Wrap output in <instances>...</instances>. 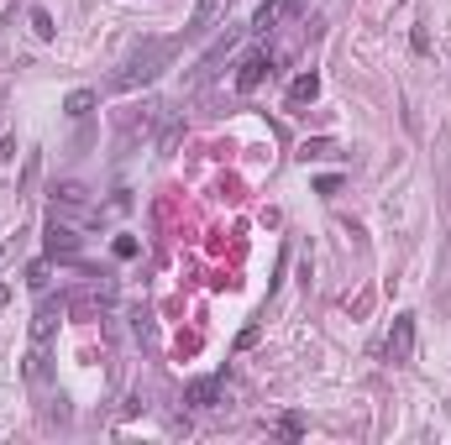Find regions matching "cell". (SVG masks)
<instances>
[{"label":"cell","instance_id":"8fae6325","mask_svg":"<svg viewBox=\"0 0 451 445\" xmlns=\"http://www.w3.org/2000/svg\"><path fill=\"white\" fill-rule=\"evenodd\" d=\"M216 16V0H200V6H194V21H189V32H205V21Z\"/></svg>","mask_w":451,"mask_h":445},{"label":"cell","instance_id":"3957f363","mask_svg":"<svg viewBox=\"0 0 451 445\" xmlns=\"http://www.w3.org/2000/svg\"><path fill=\"white\" fill-rule=\"evenodd\" d=\"M43 247H48V257H58V262H74L79 257V236L69 231V225H58V215H52V220L43 225Z\"/></svg>","mask_w":451,"mask_h":445},{"label":"cell","instance_id":"7a4b0ae2","mask_svg":"<svg viewBox=\"0 0 451 445\" xmlns=\"http://www.w3.org/2000/svg\"><path fill=\"white\" fill-rule=\"evenodd\" d=\"M383 356L394 361V367H409L415 361V315H394V330H389V341H383Z\"/></svg>","mask_w":451,"mask_h":445},{"label":"cell","instance_id":"5bb4252c","mask_svg":"<svg viewBox=\"0 0 451 445\" xmlns=\"http://www.w3.org/2000/svg\"><path fill=\"white\" fill-rule=\"evenodd\" d=\"M315 194H341V179H336V173H325V179H315Z\"/></svg>","mask_w":451,"mask_h":445},{"label":"cell","instance_id":"9a60e30c","mask_svg":"<svg viewBox=\"0 0 451 445\" xmlns=\"http://www.w3.org/2000/svg\"><path fill=\"white\" fill-rule=\"evenodd\" d=\"M116 257H137V236H116Z\"/></svg>","mask_w":451,"mask_h":445},{"label":"cell","instance_id":"ba28073f","mask_svg":"<svg viewBox=\"0 0 451 445\" xmlns=\"http://www.w3.org/2000/svg\"><path fill=\"white\" fill-rule=\"evenodd\" d=\"M32 32H37V37H43V43H52V37H58V26H52V16H48V11H43V6H37V11H32Z\"/></svg>","mask_w":451,"mask_h":445},{"label":"cell","instance_id":"4fadbf2b","mask_svg":"<svg viewBox=\"0 0 451 445\" xmlns=\"http://www.w3.org/2000/svg\"><path fill=\"white\" fill-rule=\"evenodd\" d=\"M58 199H63V205H84V188H79V184H63Z\"/></svg>","mask_w":451,"mask_h":445},{"label":"cell","instance_id":"e0dca14e","mask_svg":"<svg viewBox=\"0 0 451 445\" xmlns=\"http://www.w3.org/2000/svg\"><path fill=\"white\" fill-rule=\"evenodd\" d=\"M11 157H16V137H6V142H0V163H11Z\"/></svg>","mask_w":451,"mask_h":445},{"label":"cell","instance_id":"7c38bea8","mask_svg":"<svg viewBox=\"0 0 451 445\" xmlns=\"http://www.w3.org/2000/svg\"><path fill=\"white\" fill-rule=\"evenodd\" d=\"M330 152H336V147H330V142H304V163H310V157H330Z\"/></svg>","mask_w":451,"mask_h":445},{"label":"cell","instance_id":"9c48e42d","mask_svg":"<svg viewBox=\"0 0 451 445\" xmlns=\"http://www.w3.org/2000/svg\"><path fill=\"white\" fill-rule=\"evenodd\" d=\"M52 320H58V304H43V315H37V341H48V335H52Z\"/></svg>","mask_w":451,"mask_h":445},{"label":"cell","instance_id":"8992f818","mask_svg":"<svg viewBox=\"0 0 451 445\" xmlns=\"http://www.w3.org/2000/svg\"><path fill=\"white\" fill-rule=\"evenodd\" d=\"M315 94H321V74L310 69V74H299L294 84H289V105H310Z\"/></svg>","mask_w":451,"mask_h":445},{"label":"cell","instance_id":"30bf717a","mask_svg":"<svg viewBox=\"0 0 451 445\" xmlns=\"http://www.w3.org/2000/svg\"><path fill=\"white\" fill-rule=\"evenodd\" d=\"M278 435H284V440H299L304 435V419H299V414H284V419H278Z\"/></svg>","mask_w":451,"mask_h":445},{"label":"cell","instance_id":"2e32d148","mask_svg":"<svg viewBox=\"0 0 451 445\" xmlns=\"http://www.w3.org/2000/svg\"><path fill=\"white\" fill-rule=\"evenodd\" d=\"M26 283H32V288H43V283H48V262H37L32 273H26Z\"/></svg>","mask_w":451,"mask_h":445},{"label":"cell","instance_id":"277c9868","mask_svg":"<svg viewBox=\"0 0 451 445\" xmlns=\"http://www.w3.org/2000/svg\"><path fill=\"white\" fill-rule=\"evenodd\" d=\"M268 74H273V58H268V52H252L242 69H236V89H242V94H252V89L262 84V79H268Z\"/></svg>","mask_w":451,"mask_h":445},{"label":"cell","instance_id":"6da1fadb","mask_svg":"<svg viewBox=\"0 0 451 445\" xmlns=\"http://www.w3.org/2000/svg\"><path fill=\"white\" fill-rule=\"evenodd\" d=\"M174 52H179V43H147L142 52H131V63L116 74V89H137V84H147V79H157Z\"/></svg>","mask_w":451,"mask_h":445},{"label":"cell","instance_id":"5b68a950","mask_svg":"<svg viewBox=\"0 0 451 445\" xmlns=\"http://www.w3.org/2000/svg\"><path fill=\"white\" fill-rule=\"evenodd\" d=\"M216 398H221V377H200V383L184 388V403H189V409H216Z\"/></svg>","mask_w":451,"mask_h":445},{"label":"cell","instance_id":"52a82bcc","mask_svg":"<svg viewBox=\"0 0 451 445\" xmlns=\"http://www.w3.org/2000/svg\"><path fill=\"white\" fill-rule=\"evenodd\" d=\"M63 111H69V120H84L89 111H95V89H74L69 100H63Z\"/></svg>","mask_w":451,"mask_h":445}]
</instances>
